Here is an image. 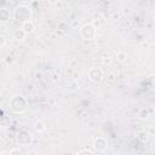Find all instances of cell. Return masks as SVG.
I'll list each match as a JSON object with an SVG mask.
<instances>
[{
	"instance_id": "6",
	"label": "cell",
	"mask_w": 155,
	"mask_h": 155,
	"mask_svg": "<svg viewBox=\"0 0 155 155\" xmlns=\"http://www.w3.org/2000/svg\"><path fill=\"white\" fill-rule=\"evenodd\" d=\"M17 139H18V143H20V144L28 145L32 142V139H33V138H32V135L29 133L28 131H22V132H20Z\"/></svg>"
},
{
	"instance_id": "4",
	"label": "cell",
	"mask_w": 155,
	"mask_h": 155,
	"mask_svg": "<svg viewBox=\"0 0 155 155\" xmlns=\"http://www.w3.org/2000/svg\"><path fill=\"white\" fill-rule=\"evenodd\" d=\"M89 79L91 81H93V83H99V81L103 79V70L97 67L91 68L89 72Z\"/></svg>"
},
{
	"instance_id": "9",
	"label": "cell",
	"mask_w": 155,
	"mask_h": 155,
	"mask_svg": "<svg viewBox=\"0 0 155 155\" xmlns=\"http://www.w3.org/2000/svg\"><path fill=\"white\" fill-rule=\"evenodd\" d=\"M0 20L3 22H6L10 20V11H9L7 9H1V10H0Z\"/></svg>"
},
{
	"instance_id": "20",
	"label": "cell",
	"mask_w": 155,
	"mask_h": 155,
	"mask_svg": "<svg viewBox=\"0 0 155 155\" xmlns=\"http://www.w3.org/2000/svg\"><path fill=\"white\" fill-rule=\"evenodd\" d=\"M142 46H143V47H148V44H147V43H143Z\"/></svg>"
},
{
	"instance_id": "7",
	"label": "cell",
	"mask_w": 155,
	"mask_h": 155,
	"mask_svg": "<svg viewBox=\"0 0 155 155\" xmlns=\"http://www.w3.org/2000/svg\"><path fill=\"white\" fill-rule=\"evenodd\" d=\"M22 29H23L27 34H30V33H33V32H34L35 26H34L33 22L29 21V22H26V23H23V26H22Z\"/></svg>"
},
{
	"instance_id": "12",
	"label": "cell",
	"mask_w": 155,
	"mask_h": 155,
	"mask_svg": "<svg viewBox=\"0 0 155 155\" xmlns=\"http://www.w3.org/2000/svg\"><path fill=\"white\" fill-rule=\"evenodd\" d=\"M116 58H118V61H119V62H125V61H126V58H127V56H126V53H125V52L120 51V52H118V53H116Z\"/></svg>"
},
{
	"instance_id": "8",
	"label": "cell",
	"mask_w": 155,
	"mask_h": 155,
	"mask_svg": "<svg viewBox=\"0 0 155 155\" xmlns=\"http://www.w3.org/2000/svg\"><path fill=\"white\" fill-rule=\"evenodd\" d=\"M26 35H27V33L22 28L21 29H16L15 32H13V38H15L16 40H24Z\"/></svg>"
},
{
	"instance_id": "11",
	"label": "cell",
	"mask_w": 155,
	"mask_h": 155,
	"mask_svg": "<svg viewBox=\"0 0 155 155\" xmlns=\"http://www.w3.org/2000/svg\"><path fill=\"white\" fill-rule=\"evenodd\" d=\"M138 115H139L141 119H147V118L149 116V110H148V109H145V108L141 109L139 113H138Z\"/></svg>"
},
{
	"instance_id": "15",
	"label": "cell",
	"mask_w": 155,
	"mask_h": 155,
	"mask_svg": "<svg viewBox=\"0 0 155 155\" xmlns=\"http://www.w3.org/2000/svg\"><path fill=\"white\" fill-rule=\"evenodd\" d=\"M10 155H22V152L20 149H17V148H15V149H12L10 153H9Z\"/></svg>"
},
{
	"instance_id": "16",
	"label": "cell",
	"mask_w": 155,
	"mask_h": 155,
	"mask_svg": "<svg viewBox=\"0 0 155 155\" xmlns=\"http://www.w3.org/2000/svg\"><path fill=\"white\" fill-rule=\"evenodd\" d=\"M69 90H78L79 89V85H78L76 83H72V84H69V87H68Z\"/></svg>"
},
{
	"instance_id": "10",
	"label": "cell",
	"mask_w": 155,
	"mask_h": 155,
	"mask_svg": "<svg viewBox=\"0 0 155 155\" xmlns=\"http://www.w3.org/2000/svg\"><path fill=\"white\" fill-rule=\"evenodd\" d=\"M34 129L36 132H43L46 129V126H45V124L41 120H38V121H35V124H34Z\"/></svg>"
},
{
	"instance_id": "19",
	"label": "cell",
	"mask_w": 155,
	"mask_h": 155,
	"mask_svg": "<svg viewBox=\"0 0 155 155\" xmlns=\"http://www.w3.org/2000/svg\"><path fill=\"white\" fill-rule=\"evenodd\" d=\"M103 63H108V64H109V63H110V58H107V60H103Z\"/></svg>"
},
{
	"instance_id": "22",
	"label": "cell",
	"mask_w": 155,
	"mask_h": 155,
	"mask_svg": "<svg viewBox=\"0 0 155 155\" xmlns=\"http://www.w3.org/2000/svg\"><path fill=\"white\" fill-rule=\"evenodd\" d=\"M153 17H154V20H155V9H154V11H153Z\"/></svg>"
},
{
	"instance_id": "5",
	"label": "cell",
	"mask_w": 155,
	"mask_h": 155,
	"mask_svg": "<svg viewBox=\"0 0 155 155\" xmlns=\"http://www.w3.org/2000/svg\"><path fill=\"white\" fill-rule=\"evenodd\" d=\"M108 147V142H107V139L106 138H103V137H97L95 139V142H93V148L97 150V152H104V150L107 149Z\"/></svg>"
},
{
	"instance_id": "13",
	"label": "cell",
	"mask_w": 155,
	"mask_h": 155,
	"mask_svg": "<svg viewBox=\"0 0 155 155\" xmlns=\"http://www.w3.org/2000/svg\"><path fill=\"white\" fill-rule=\"evenodd\" d=\"M148 133L145 131H141V132H138V139L139 141H142V142H144V141H147L148 139Z\"/></svg>"
},
{
	"instance_id": "14",
	"label": "cell",
	"mask_w": 155,
	"mask_h": 155,
	"mask_svg": "<svg viewBox=\"0 0 155 155\" xmlns=\"http://www.w3.org/2000/svg\"><path fill=\"white\" fill-rule=\"evenodd\" d=\"M148 83H149V86H150V87H152L153 90H155V74H153V75L149 76Z\"/></svg>"
},
{
	"instance_id": "1",
	"label": "cell",
	"mask_w": 155,
	"mask_h": 155,
	"mask_svg": "<svg viewBox=\"0 0 155 155\" xmlns=\"http://www.w3.org/2000/svg\"><path fill=\"white\" fill-rule=\"evenodd\" d=\"M32 9L27 5H20L17 6L15 10H13V17L15 20L18 22H22V23H26V22H29L32 18Z\"/></svg>"
},
{
	"instance_id": "21",
	"label": "cell",
	"mask_w": 155,
	"mask_h": 155,
	"mask_svg": "<svg viewBox=\"0 0 155 155\" xmlns=\"http://www.w3.org/2000/svg\"><path fill=\"white\" fill-rule=\"evenodd\" d=\"M1 155H10V154H7L6 152H3V153H1Z\"/></svg>"
},
{
	"instance_id": "3",
	"label": "cell",
	"mask_w": 155,
	"mask_h": 155,
	"mask_svg": "<svg viewBox=\"0 0 155 155\" xmlns=\"http://www.w3.org/2000/svg\"><path fill=\"white\" fill-rule=\"evenodd\" d=\"M80 35L85 40H92L97 35V29L92 23H86L80 28Z\"/></svg>"
},
{
	"instance_id": "17",
	"label": "cell",
	"mask_w": 155,
	"mask_h": 155,
	"mask_svg": "<svg viewBox=\"0 0 155 155\" xmlns=\"http://www.w3.org/2000/svg\"><path fill=\"white\" fill-rule=\"evenodd\" d=\"M78 155H93V153L89 152V150H81V152L78 153Z\"/></svg>"
},
{
	"instance_id": "2",
	"label": "cell",
	"mask_w": 155,
	"mask_h": 155,
	"mask_svg": "<svg viewBox=\"0 0 155 155\" xmlns=\"http://www.w3.org/2000/svg\"><path fill=\"white\" fill-rule=\"evenodd\" d=\"M10 108L15 113H23L27 109V99L21 95L15 96L10 101Z\"/></svg>"
},
{
	"instance_id": "23",
	"label": "cell",
	"mask_w": 155,
	"mask_h": 155,
	"mask_svg": "<svg viewBox=\"0 0 155 155\" xmlns=\"http://www.w3.org/2000/svg\"><path fill=\"white\" fill-rule=\"evenodd\" d=\"M154 46H155V43H154Z\"/></svg>"
},
{
	"instance_id": "18",
	"label": "cell",
	"mask_w": 155,
	"mask_h": 155,
	"mask_svg": "<svg viewBox=\"0 0 155 155\" xmlns=\"http://www.w3.org/2000/svg\"><path fill=\"white\" fill-rule=\"evenodd\" d=\"M0 40H1V46H4L5 45V38H4V35L0 36Z\"/></svg>"
}]
</instances>
